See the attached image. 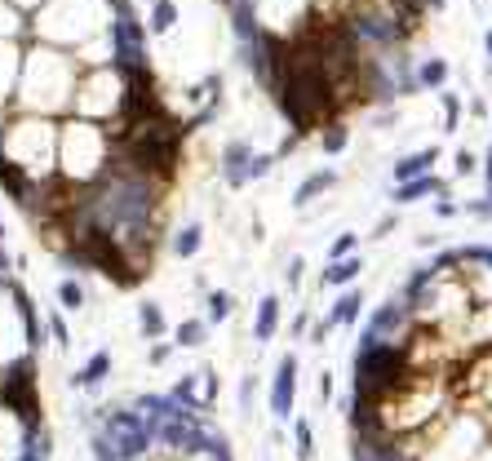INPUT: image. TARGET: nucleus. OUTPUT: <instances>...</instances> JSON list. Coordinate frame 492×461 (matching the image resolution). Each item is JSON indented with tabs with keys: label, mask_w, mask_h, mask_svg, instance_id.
<instances>
[{
	"label": "nucleus",
	"mask_w": 492,
	"mask_h": 461,
	"mask_svg": "<svg viewBox=\"0 0 492 461\" xmlns=\"http://www.w3.org/2000/svg\"><path fill=\"white\" fill-rule=\"evenodd\" d=\"M359 306H364V297H359V293H342V302L333 306V324H355Z\"/></svg>",
	"instance_id": "7"
},
{
	"label": "nucleus",
	"mask_w": 492,
	"mask_h": 461,
	"mask_svg": "<svg viewBox=\"0 0 492 461\" xmlns=\"http://www.w3.org/2000/svg\"><path fill=\"white\" fill-rule=\"evenodd\" d=\"M328 328H333V315H328V319H324V324H315V342H319V346H324V337H328Z\"/></svg>",
	"instance_id": "20"
},
{
	"label": "nucleus",
	"mask_w": 492,
	"mask_h": 461,
	"mask_svg": "<svg viewBox=\"0 0 492 461\" xmlns=\"http://www.w3.org/2000/svg\"><path fill=\"white\" fill-rule=\"evenodd\" d=\"M470 213H479V218H488V213H492V195H488L484 204H475V209H470Z\"/></svg>",
	"instance_id": "25"
},
{
	"label": "nucleus",
	"mask_w": 492,
	"mask_h": 461,
	"mask_svg": "<svg viewBox=\"0 0 492 461\" xmlns=\"http://www.w3.org/2000/svg\"><path fill=\"white\" fill-rule=\"evenodd\" d=\"M488 182H492V151H488Z\"/></svg>",
	"instance_id": "26"
},
{
	"label": "nucleus",
	"mask_w": 492,
	"mask_h": 461,
	"mask_svg": "<svg viewBox=\"0 0 492 461\" xmlns=\"http://www.w3.org/2000/svg\"><path fill=\"white\" fill-rule=\"evenodd\" d=\"M195 244H200V231H182V240H177V253H195Z\"/></svg>",
	"instance_id": "18"
},
{
	"label": "nucleus",
	"mask_w": 492,
	"mask_h": 461,
	"mask_svg": "<svg viewBox=\"0 0 492 461\" xmlns=\"http://www.w3.org/2000/svg\"><path fill=\"white\" fill-rule=\"evenodd\" d=\"M142 333H147V337H160V333H164V319H160L156 306H142Z\"/></svg>",
	"instance_id": "13"
},
{
	"label": "nucleus",
	"mask_w": 492,
	"mask_h": 461,
	"mask_svg": "<svg viewBox=\"0 0 492 461\" xmlns=\"http://www.w3.org/2000/svg\"><path fill=\"white\" fill-rule=\"evenodd\" d=\"M426 191H439V182H434V177H417V182H404V186H399V200H417V195H426Z\"/></svg>",
	"instance_id": "10"
},
{
	"label": "nucleus",
	"mask_w": 492,
	"mask_h": 461,
	"mask_svg": "<svg viewBox=\"0 0 492 461\" xmlns=\"http://www.w3.org/2000/svg\"><path fill=\"white\" fill-rule=\"evenodd\" d=\"M351 249H355V235H342V240L333 244V262H337V258H346Z\"/></svg>",
	"instance_id": "19"
},
{
	"label": "nucleus",
	"mask_w": 492,
	"mask_h": 461,
	"mask_svg": "<svg viewBox=\"0 0 492 461\" xmlns=\"http://www.w3.org/2000/svg\"><path fill=\"white\" fill-rule=\"evenodd\" d=\"M107 369H111V355L98 351V355H93V360L80 369V377H75V382H80V386H98L102 377H107Z\"/></svg>",
	"instance_id": "6"
},
{
	"label": "nucleus",
	"mask_w": 492,
	"mask_h": 461,
	"mask_svg": "<svg viewBox=\"0 0 492 461\" xmlns=\"http://www.w3.org/2000/svg\"><path fill=\"white\" fill-rule=\"evenodd\" d=\"M359 271H364V266H359V258H337L333 266L324 271V284H351Z\"/></svg>",
	"instance_id": "5"
},
{
	"label": "nucleus",
	"mask_w": 492,
	"mask_h": 461,
	"mask_svg": "<svg viewBox=\"0 0 492 461\" xmlns=\"http://www.w3.org/2000/svg\"><path fill=\"white\" fill-rule=\"evenodd\" d=\"M443 76H448V67H443V62H426V67H421V80H426V84H443Z\"/></svg>",
	"instance_id": "15"
},
{
	"label": "nucleus",
	"mask_w": 492,
	"mask_h": 461,
	"mask_svg": "<svg viewBox=\"0 0 492 461\" xmlns=\"http://www.w3.org/2000/svg\"><path fill=\"white\" fill-rule=\"evenodd\" d=\"M275 324H280V302H275V297H262V306H258V324H253V337H258V342H271Z\"/></svg>",
	"instance_id": "4"
},
{
	"label": "nucleus",
	"mask_w": 492,
	"mask_h": 461,
	"mask_svg": "<svg viewBox=\"0 0 492 461\" xmlns=\"http://www.w3.org/2000/svg\"><path fill=\"white\" fill-rule=\"evenodd\" d=\"M434 164V151H421V155H408L399 169H395V177H417V173H426V169Z\"/></svg>",
	"instance_id": "8"
},
{
	"label": "nucleus",
	"mask_w": 492,
	"mask_h": 461,
	"mask_svg": "<svg viewBox=\"0 0 492 461\" xmlns=\"http://www.w3.org/2000/svg\"><path fill=\"white\" fill-rule=\"evenodd\" d=\"M107 435H111V444L120 448V461H138L142 453H147V444L156 439L151 426H142L138 412H111L107 417Z\"/></svg>",
	"instance_id": "1"
},
{
	"label": "nucleus",
	"mask_w": 492,
	"mask_h": 461,
	"mask_svg": "<svg viewBox=\"0 0 492 461\" xmlns=\"http://www.w3.org/2000/svg\"><path fill=\"white\" fill-rule=\"evenodd\" d=\"M293 395H297V360L284 355L275 369V386H271V412L275 417H288L293 412Z\"/></svg>",
	"instance_id": "2"
},
{
	"label": "nucleus",
	"mask_w": 492,
	"mask_h": 461,
	"mask_svg": "<svg viewBox=\"0 0 492 461\" xmlns=\"http://www.w3.org/2000/svg\"><path fill=\"white\" fill-rule=\"evenodd\" d=\"M328 395H333V377L324 373V377H319V399H328Z\"/></svg>",
	"instance_id": "22"
},
{
	"label": "nucleus",
	"mask_w": 492,
	"mask_h": 461,
	"mask_svg": "<svg viewBox=\"0 0 492 461\" xmlns=\"http://www.w3.org/2000/svg\"><path fill=\"white\" fill-rule=\"evenodd\" d=\"M386 461H417V457H413V453H404V448H391V457H386Z\"/></svg>",
	"instance_id": "24"
},
{
	"label": "nucleus",
	"mask_w": 492,
	"mask_h": 461,
	"mask_svg": "<svg viewBox=\"0 0 492 461\" xmlns=\"http://www.w3.org/2000/svg\"><path fill=\"white\" fill-rule=\"evenodd\" d=\"M404 319H408V302H386L373 319H368V328H364L359 342H377V337L395 333V328H404Z\"/></svg>",
	"instance_id": "3"
},
{
	"label": "nucleus",
	"mask_w": 492,
	"mask_h": 461,
	"mask_svg": "<svg viewBox=\"0 0 492 461\" xmlns=\"http://www.w3.org/2000/svg\"><path fill=\"white\" fill-rule=\"evenodd\" d=\"M302 279V258H293V266H288V284H297Z\"/></svg>",
	"instance_id": "23"
},
{
	"label": "nucleus",
	"mask_w": 492,
	"mask_h": 461,
	"mask_svg": "<svg viewBox=\"0 0 492 461\" xmlns=\"http://www.w3.org/2000/svg\"><path fill=\"white\" fill-rule=\"evenodd\" d=\"M204 461H226V457H213V453H209V457H204Z\"/></svg>",
	"instance_id": "27"
},
{
	"label": "nucleus",
	"mask_w": 492,
	"mask_h": 461,
	"mask_svg": "<svg viewBox=\"0 0 492 461\" xmlns=\"http://www.w3.org/2000/svg\"><path fill=\"white\" fill-rule=\"evenodd\" d=\"M293 439H297V461H310V457H315V435H310L306 421H297V426H293Z\"/></svg>",
	"instance_id": "9"
},
{
	"label": "nucleus",
	"mask_w": 492,
	"mask_h": 461,
	"mask_svg": "<svg viewBox=\"0 0 492 461\" xmlns=\"http://www.w3.org/2000/svg\"><path fill=\"white\" fill-rule=\"evenodd\" d=\"M169 360V346H151V364H164Z\"/></svg>",
	"instance_id": "21"
},
{
	"label": "nucleus",
	"mask_w": 492,
	"mask_h": 461,
	"mask_svg": "<svg viewBox=\"0 0 492 461\" xmlns=\"http://www.w3.org/2000/svg\"><path fill=\"white\" fill-rule=\"evenodd\" d=\"M58 293H62V302H67V306H80V297H84V293H80V284H71V279L58 288Z\"/></svg>",
	"instance_id": "17"
},
{
	"label": "nucleus",
	"mask_w": 492,
	"mask_h": 461,
	"mask_svg": "<svg viewBox=\"0 0 492 461\" xmlns=\"http://www.w3.org/2000/svg\"><path fill=\"white\" fill-rule=\"evenodd\" d=\"M324 147H328V151H342V147H346V129H328V134H324Z\"/></svg>",
	"instance_id": "16"
},
{
	"label": "nucleus",
	"mask_w": 492,
	"mask_h": 461,
	"mask_svg": "<svg viewBox=\"0 0 492 461\" xmlns=\"http://www.w3.org/2000/svg\"><path fill=\"white\" fill-rule=\"evenodd\" d=\"M226 315H231V297H226V293H213V297H209V319H226Z\"/></svg>",
	"instance_id": "14"
},
{
	"label": "nucleus",
	"mask_w": 492,
	"mask_h": 461,
	"mask_svg": "<svg viewBox=\"0 0 492 461\" xmlns=\"http://www.w3.org/2000/svg\"><path fill=\"white\" fill-rule=\"evenodd\" d=\"M324 186H333V173H315L310 182H302V191H297V204H306L315 191H324Z\"/></svg>",
	"instance_id": "12"
},
{
	"label": "nucleus",
	"mask_w": 492,
	"mask_h": 461,
	"mask_svg": "<svg viewBox=\"0 0 492 461\" xmlns=\"http://www.w3.org/2000/svg\"><path fill=\"white\" fill-rule=\"evenodd\" d=\"M177 342H182V346H200L204 342V324H200V319H186V324L177 328Z\"/></svg>",
	"instance_id": "11"
}]
</instances>
